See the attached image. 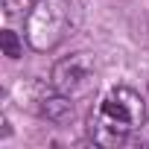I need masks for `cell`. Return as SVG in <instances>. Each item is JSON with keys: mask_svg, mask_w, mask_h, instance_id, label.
<instances>
[{"mask_svg": "<svg viewBox=\"0 0 149 149\" xmlns=\"http://www.w3.org/2000/svg\"><path fill=\"white\" fill-rule=\"evenodd\" d=\"M146 123V102L132 88H111L97 108L91 111V137L105 146L123 143L132 132L143 129Z\"/></svg>", "mask_w": 149, "mask_h": 149, "instance_id": "1", "label": "cell"}, {"mask_svg": "<svg viewBox=\"0 0 149 149\" xmlns=\"http://www.w3.org/2000/svg\"><path fill=\"white\" fill-rule=\"evenodd\" d=\"M70 15H73L70 0H38L32 12L26 15V38L32 50L44 53V50L58 47L73 26Z\"/></svg>", "mask_w": 149, "mask_h": 149, "instance_id": "2", "label": "cell"}, {"mask_svg": "<svg viewBox=\"0 0 149 149\" xmlns=\"http://www.w3.org/2000/svg\"><path fill=\"white\" fill-rule=\"evenodd\" d=\"M53 88L70 100H82L94 91L97 85V73H94V61L88 53H76V56H67L61 61H56L53 67V76H50Z\"/></svg>", "mask_w": 149, "mask_h": 149, "instance_id": "3", "label": "cell"}, {"mask_svg": "<svg viewBox=\"0 0 149 149\" xmlns=\"http://www.w3.org/2000/svg\"><path fill=\"white\" fill-rule=\"evenodd\" d=\"M73 102H76V100H70V97H64V94H58V91L53 88V94H50V97H44L41 111H44V117H50V120L61 123V120H67V117L73 114Z\"/></svg>", "mask_w": 149, "mask_h": 149, "instance_id": "4", "label": "cell"}, {"mask_svg": "<svg viewBox=\"0 0 149 149\" xmlns=\"http://www.w3.org/2000/svg\"><path fill=\"white\" fill-rule=\"evenodd\" d=\"M0 44H3V53H6L9 58H21V53H24V44H21L18 32H12V29H3V35H0Z\"/></svg>", "mask_w": 149, "mask_h": 149, "instance_id": "5", "label": "cell"}, {"mask_svg": "<svg viewBox=\"0 0 149 149\" xmlns=\"http://www.w3.org/2000/svg\"><path fill=\"white\" fill-rule=\"evenodd\" d=\"M35 3H38V0H3V12H6L9 18H15V15H29Z\"/></svg>", "mask_w": 149, "mask_h": 149, "instance_id": "6", "label": "cell"}]
</instances>
